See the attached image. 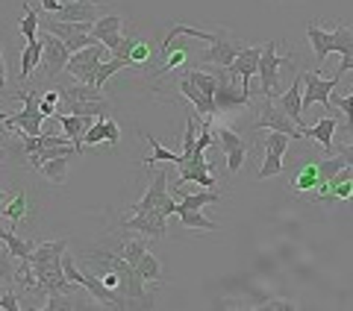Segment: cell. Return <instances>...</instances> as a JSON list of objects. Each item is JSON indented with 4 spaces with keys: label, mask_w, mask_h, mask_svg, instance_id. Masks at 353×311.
<instances>
[{
    "label": "cell",
    "mask_w": 353,
    "mask_h": 311,
    "mask_svg": "<svg viewBox=\"0 0 353 311\" xmlns=\"http://www.w3.org/2000/svg\"><path fill=\"white\" fill-rule=\"evenodd\" d=\"M106 53H109V50L103 47V44L94 41V44H88V47L71 53L68 65H65V71H68L74 80H80V83H85V85H94L97 68H101V62L106 59Z\"/></svg>",
    "instance_id": "1"
},
{
    "label": "cell",
    "mask_w": 353,
    "mask_h": 311,
    "mask_svg": "<svg viewBox=\"0 0 353 311\" xmlns=\"http://www.w3.org/2000/svg\"><path fill=\"white\" fill-rule=\"evenodd\" d=\"M250 88L245 85H236V76L230 74H218V88H215V97H212V109L215 115L218 112H236V109H248L250 103Z\"/></svg>",
    "instance_id": "2"
},
{
    "label": "cell",
    "mask_w": 353,
    "mask_h": 311,
    "mask_svg": "<svg viewBox=\"0 0 353 311\" xmlns=\"http://www.w3.org/2000/svg\"><path fill=\"white\" fill-rule=\"evenodd\" d=\"M41 27L48 30V32H53V36H59L65 41V47H68L71 53L83 50V47H88V44L97 41L92 36V24H71V21H57L53 15H48V18L41 21Z\"/></svg>",
    "instance_id": "3"
},
{
    "label": "cell",
    "mask_w": 353,
    "mask_h": 311,
    "mask_svg": "<svg viewBox=\"0 0 353 311\" xmlns=\"http://www.w3.org/2000/svg\"><path fill=\"white\" fill-rule=\"evenodd\" d=\"M168 212H165V203L150 208V212H132V217L121 220V229H132V232H141L153 241H159L168 235Z\"/></svg>",
    "instance_id": "4"
},
{
    "label": "cell",
    "mask_w": 353,
    "mask_h": 311,
    "mask_svg": "<svg viewBox=\"0 0 353 311\" xmlns=\"http://www.w3.org/2000/svg\"><path fill=\"white\" fill-rule=\"evenodd\" d=\"M39 97L36 92H21V100H24V109L15 115H9L6 120V127H18L15 132H21V136H41L44 132V115H41V109H39Z\"/></svg>",
    "instance_id": "5"
},
{
    "label": "cell",
    "mask_w": 353,
    "mask_h": 311,
    "mask_svg": "<svg viewBox=\"0 0 353 311\" xmlns=\"http://www.w3.org/2000/svg\"><path fill=\"white\" fill-rule=\"evenodd\" d=\"M289 56H277V41H265L262 44V59H259V85L265 97L277 94V83H280V68L289 65Z\"/></svg>",
    "instance_id": "6"
},
{
    "label": "cell",
    "mask_w": 353,
    "mask_h": 311,
    "mask_svg": "<svg viewBox=\"0 0 353 311\" xmlns=\"http://www.w3.org/2000/svg\"><path fill=\"white\" fill-rule=\"evenodd\" d=\"M256 129H277V132H285L289 138H303V129L294 124V120L289 118L280 109V103H274L271 97H265V103H262V112H259V118H256V124H253Z\"/></svg>",
    "instance_id": "7"
},
{
    "label": "cell",
    "mask_w": 353,
    "mask_h": 311,
    "mask_svg": "<svg viewBox=\"0 0 353 311\" xmlns=\"http://www.w3.org/2000/svg\"><path fill=\"white\" fill-rule=\"evenodd\" d=\"M185 182H197V185H203V188H215V173H212V168H209L203 150H194L189 159L180 164V173H176L174 188H180Z\"/></svg>",
    "instance_id": "8"
},
{
    "label": "cell",
    "mask_w": 353,
    "mask_h": 311,
    "mask_svg": "<svg viewBox=\"0 0 353 311\" xmlns=\"http://www.w3.org/2000/svg\"><path fill=\"white\" fill-rule=\"evenodd\" d=\"M71 59V50L65 47V41L59 36H53V32L44 30V59H41V74L48 76V80H57V76L65 71V65Z\"/></svg>",
    "instance_id": "9"
},
{
    "label": "cell",
    "mask_w": 353,
    "mask_h": 311,
    "mask_svg": "<svg viewBox=\"0 0 353 311\" xmlns=\"http://www.w3.org/2000/svg\"><path fill=\"white\" fill-rule=\"evenodd\" d=\"M330 53H339L341 62H339V68L333 74V80L341 83V76H345L347 71H353V30L345 27V24H336L333 30H330Z\"/></svg>",
    "instance_id": "10"
},
{
    "label": "cell",
    "mask_w": 353,
    "mask_h": 311,
    "mask_svg": "<svg viewBox=\"0 0 353 311\" xmlns=\"http://www.w3.org/2000/svg\"><path fill=\"white\" fill-rule=\"evenodd\" d=\"M218 141H221V153L227 156V171L230 173L241 171V164L248 159V144L239 138V132L230 127H218Z\"/></svg>",
    "instance_id": "11"
},
{
    "label": "cell",
    "mask_w": 353,
    "mask_h": 311,
    "mask_svg": "<svg viewBox=\"0 0 353 311\" xmlns=\"http://www.w3.org/2000/svg\"><path fill=\"white\" fill-rule=\"evenodd\" d=\"M303 83H306V92H303V109L309 106H330V94H333V88L339 85L333 76L330 80H324L318 71H306L303 74Z\"/></svg>",
    "instance_id": "12"
},
{
    "label": "cell",
    "mask_w": 353,
    "mask_h": 311,
    "mask_svg": "<svg viewBox=\"0 0 353 311\" xmlns=\"http://www.w3.org/2000/svg\"><path fill=\"white\" fill-rule=\"evenodd\" d=\"M245 50V44H241L239 39H230V36H221L218 41L209 44V50L201 56V62H212L218 65V68H230V65L236 62V56Z\"/></svg>",
    "instance_id": "13"
},
{
    "label": "cell",
    "mask_w": 353,
    "mask_h": 311,
    "mask_svg": "<svg viewBox=\"0 0 353 311\" xmlns=\"http://www.w3.org/2000/svg\"><path fill=\"white\" fill-rule=\"evenodd\" d=\"M277 103H280V109L294 120L297 127L306 129V124H303V74H297L292 80V85L285 88V92H280Z\"/></svg>",
    "instance_id": "14"
},
{
    "label": "cell",
    "mask_w": 353,
    "mask_h": 311,
    "mask_svg": "<svg viewBox=\"0 0 353 311\" xmlns=\"http://www.w3.org/2000/svg\"><path fill=\"white\" fill-rule=\"evenodd\" d=\"M53 118H57V124L65 129V136L71 138L74 153H77V156H83V147H85V132H88V127L94 124V118H80V115H68V112H57Z\"/></svg>",
    "instance_id": "15"
},
{
    "label": "cell",
    "mask_w": 353,
    "mask_h": 311,
    "mask_svg": "<svg viewBox=\"0 0 353 311\" xmlns=\"http://www.w3.org/2000/svg\"><path fill=\"white\" fill-rule=\"evenodd\" d=\"M259 59H262V47H245L236 56V62L227 68L230 76H239V83L250 88V80H253V74H259Z\"/></svg>",
    "instance_id": "16"
},
{
    "label": "cell",
    "mask_w": 353,
    "mask_h": 311,
    "mask_svg": "<svg viewBox=\"0 0 353 311\" xmlns=\"http://www.w3.org/2000/svg\"><path fill=\"white\" fill-rule=\"evenodd\" d=\"M168 176H171V173L165 171V168L153 173V182H150V188L145 191V197H141L139 203L132 206V212H150V208L162 206L165 200H171V197H168Z\"/></svg>",
    "instance_id": "17"
},
{
    "label": "cell",
    "mask_w": 353,
    "mask_h": 311,
    "mask_svg": "<svg viewBox=\"0 0 353 311\" xmlns=\"http://www.w3.org/2000/svg\"><path fill=\"white\" fill-rule=\"evenodd\" d=\"M53 18H57V21H71V24H94V21H97V3L68 0V3H62V9Z\"/></svg>",
    "instance_id": "18"
},
{
    "label": "cell",
    "mask_w": 353,
    "mask_h": 311,
    "mask_svg": "<svg viewBox=\"0 0 353 311\" xmlns=\"http://www.w3.org/2000/svg\"><path fill=\"white\" fill-rule=\"evenodd\" d=\"M336 129H339V120L330 115V118H321L315 127H306L303 129V138H315L321 141L324 153H336Z\"/></svg>",
    "instance_id": "19"
},
{
    "label": "cell",
    "mask_w": 353,
    "mask_h": 311,
    "mask_svg": "<svg viewBox=\"0 0 353 311\" xmlns=\"http://www.w3.org/2000/svg\"><path fill=\"white\" fill-rule=\"evenodd\" d=\"M41 59H44V39L24 41V47H21V83H27V76L39 68Z\"/></svg>",
    "instance_id": "20"
},
{
    "label": "cell",
    "mask_w": 353,
    "mask_h": 311,
    "mask_svg": "<svg viewBox=\"0 0 353 311\" xmlns=\"http://www.w3.org/2000/svg\"><path fill=\"white\" fill-rule=\"evenodd\" d=\"M180 92H183V97H185V100H192V106H194V112H197V115H203V118L215 115V109H212V97L203 94L201 88H197V85H194L185 74H183V80H180Z\"/></svg>",
    "instance_id": "21"
},
{
    "label": "cell",
    "mask_w": 353,
    "mask_h": 311,
    "mask_svg": "<svg viewBox=\"0 0 353 311\" xmlns=\"http://www.w3.org/2000/svg\"><path fill=\"white\" fill-rule=\"evenodd\" d=\"M62 100H92V103H106V97L101 94L97 85H85V83H71V85H57Z\"/></svg>",
    "instance_id": "22"
},
{
    "label": "cell",
    "mask_w": 353,
    "mask_h": 311,
    "mask_svg": "<svg viewBox=\"0 0 353 311\" xmlns=\"http://www.w3.org/2000/svg\"><path fill=\"white\" fill-rule=\"evenodd\" d=\"M0 244H6L9 253H12L15 259H30L32 250H36V241L21 238V235H15L12 229H3V226H0Z\"/></svg>",
    "instance_id": "23"
},
{
    "label": "cell",
    "mask_w": 353,
    "mask_h": 311,
    "mask_svg": "<svg viewBox=\"0 0 353 311\" xmlns=\"http://www.w3.org/2000/svg\"><path fill=\"white\" fill-rule=\"evenodd\" d=\"M68 162H71V153H65V156H57V159L44 162L39 171H41V176H44L48 182L62 185L65 180H68Z\"/></svg>",
    "instance_id": "24"
},
{
    "label": "cell",
    "mask_w": 353,
    "mask_h": 311,
    "mask_svg": "<svg viewBox=\"0 0 353 311\" xmlns=\"http://www.w3.org/2000/svg\"><path fill=\"white\" fill-rule=\"evenodd\" d=\"M306 39L312 41V47H315V59H318V65H321L327 56H330V30H321L315 24V21H309L306 24Z\"/></svg>",
    "instance_id": "25"
},
{
    "label": "cell",
    "mask_w": 353,
    "mask_h": 311,
    "mask_svg": "<svg viewBox=\"0 0 353 311\" xmlns=\"http://www.w3.org/2000/svg\"><path fill=\"white\" fill-rule=\"evenodd\" d=\"M176 217L183 220L185 229H201V232H218V229H221V224L203 217L201 208H180V212H176Z\"/></svg>",
    "instance_id": "26"
},
{
    "label": "cell",
    "mask_w": 353,
    "mask_h": 311,
    "mask_svg": "<svg viewBox=\"0 0 353 311\" xmlns=\"http://www.w3.org/2000/svg\"><path fill=\"white\" fill-rule=\"evenodd\" d=\"M321 185V176H318V162H309V164H303L301 171L294 173V188L297 191H315V188Z\"/></svg>",
    "instance_id": "27"
},
{
    "label": "cell",
    "mask_w": 353,
    "mask_h": 311,
    "mask_svg": "<svg viewBox=\"0 0 353 311\" xmlns=\"http://www.w3.org/2000/svg\"><path fill=\"white\" fill-rule=\"evenodd\" d=\"M145 138L150 141V147H153V153H150L148 159H145V164H157V162H171V164H183V162H185V156H183V153H171V150H165L162 144H159L157 138L150 136V132H145Z\"/></svg>",
    "instance_id": "28"
},
{
    "label": "cell",
    "mask_w": 353,
    "mask_h": 311,
    "mask_svg": "<svg viewBox=\"0 0 353 311\" xmlns=\"http://www.w3.org/2000/svg\"><path fill=\"white\" fill-rule=\"evenodd\" d=\"M330 197H336V200H350L353 197V168H345L339 176L330 180Z\"/></svg>",
    "instance_id": "29"
},
{
    "label": "cell",
    "mask_w": 353,
    "mask_h": 311,
    "mask_svg": "<svg viewBox=\"0 0 353 311\" xmlns=\"http://www.w3.org/2000/svg\"><path fill=\"white\" fill-rule=\"evenodd\" d=\"M68 253V241H44V244H36L32 250L30 261H44V259H62Z\"/></svg>",
    "instance_id": "30"
},
{
    "label": "cell",
    "mask_w": 353,
    "mask_h": 311,
    "mask_svg": "<svg viewBox=\"0 0 353 311\" xmlns=\"http://www.w3.org/2000/svg\"><path fill=\"white\" fill-rule=\"evenodd\" d=\"M124 30V21H121V15H103V18H97L94 24H92V36L101 41L103 36H115V32Z\"/></svg>",
    "instance_id": "31"
},
{
    "label": "cell",
    "mask_w": 353,
    "mask_h": 311,
    "mask_svg": "<svg viewBox=\"0 0 353 311\" xmlns=\"http://www.w3.org/2000/svg\"><path fill=\"white\" fill-rule=\"evenodd\" d=\"M121 68H130V59L127 56H115V59H103L101 62V68H97V76H94V85L97 88H103L106 83H109V76H115Z\"/></svg>",
    "instance_id": "32"
},
{
    "label": "cell",
    "mask_w": 353,
    "mask_h": 311,
    "mask_svg": "<svg viewBox=\"0 0 353 311\" xmlns=\"http://www.w3.org/2000/svg\"><path fill=\"white\" fill-rule=\"evenodd\" d=\"M39 27H41L39 12L30 3H24V15H21V39H24V41L39 39Z\"/></svg>",
    "instance_id": "33"
},
{
    "label": "cell",
    "mask_w": 353,
    "mask_h": 311,
    "mask_svg": "<svg viewBox=\"0 0 353 311\" xmlns=\"http://www.w3.org/2000/svg\"><path fill=\"white\" fill-rule=\"evenodd\" d=\"M136 270L141 273V279H145V282H162V264H159L157 255L145 253V255H141V259H139Z\"/></svg>",
    "instance_id": "34"
},
{
    "label": "cell",
    "mask_w": 353,
    "mask_h": 311,
    "mask_svg": "<svg viewBox=\"0 0 353 311\" xmlns=\"http://www.w3.org/2000/svg\"><path fill=\"white\" fill-rule=\"evenodd\" d=\"M0 215H3L6 220H12V224H21L27 215V194L24 191H18L9 203H3V208H0Z\"/></svg>",
    "instance_id": "35"
},
{
    "label": "cell",
    "mask_w": 353,
    "mask_h": 311,
    "mask_svg": "<svg viewBox=\"0 0 353 311\" xmlns=\"http://www.w3.org/2000/svg\"><path fill=\"white\" fill-rule=\"evenodd\" d=\"M283 173V156L274 153V150H265V159L256 171V180H271V176H280Z\"/></svg>",
    "instance_id": "36"
},
{
    "label": "cell",
    "mask_w": 353,
    "mask_h": 311,
    "mask_svg": "<svg viewBox=\"0 0 353 311\" xmlns=\"http://www.w3.org/2000/svg\"><path fill=\"white\" fill-rule=\"evenodd\" d=\"M345 168H347L345 159H341V156L336 153V156H327V159L318 162V176H321V182H330L333 176H339Z\"/></svg>",
    "instance_id": "37"
},
{
    "label": "cell",
    "mask_w": 353,
    "mask_h": 311,
    "mask_svg": "<svg viewBox=\"0 0 353 311\" xmlns=\"http://www.w3.org/2000/svg\"><path fill=\"white\" fill-rule=\"evenodd\" d=\"M21 259H15L12 253H9V247L3 244L0 247V282H15V276H18V264Z\"/></svg>",
    "instance_id": "38"
},
{
    "label": "cell",
    "mask_w": 353,
    "mask_h": 311,
    "mask_svg": "<svg viewBox=\"0 0 353 311\" xmlns=\"http://www.w3.org/2000/svg\"><path fill=\"white\" fill-rule=\"evenodd\" d=\"M185 76L201 88L203 94H209V97H215V88H218V74H206V71H185Z\"/></svg>",
    "instance_id": "39"
},
{
    "label": "cell",
    "mask_w": 353,
    "mask_h": 311,
    "mask_svg": "<svg viewBox=\"0 0 353 311\" xmlns=\"http://www.w3.org/2000/svg\"><path fill=\"white\" fill-rule=\"evenodd\" d=\"M65 153H74V147H71V144H62V147H48V150H39V153H30L27 159H30V164H32V168L39 171L44 162L57 159V156H65Z\"/></svg>",
    "instance_id": "40"
},
{
    "label": "cell",
    "mask_w": 353,
    "mask_h": 311,
    "mask_svg": "<svg viewBox=\"0 0 353 311\" xmlns=\"http://www.w3.org/2000/svg\"><path fill=\"white\" fill-rule=\"evenodd\" d=\"M197 132H201V127H197V120H194V112H185V136H183V156L185 159L194 153Z\"/></svg>",
    "instance_id": "41"
},
{
    "label": "cell",
    "mask_w": 353,
    "mask_h": 311,
    "mask_svg": "<svg viewBox=\"0 0 353 311\" xmlns=\"http://www.w3.org/2000/svg\"><path fill=\"white\" fill-rule=\"evenodd\" d=\"M145 253H148V244H145V241H127L124 247H121V255H124V259L132 264V268H136L139 259H141Z\"/></svg>",
    "instance_id": "42"
},
{
    "label": "cell",
    "mask_w": 353,
    "mask_h": 311,
    "mask_svg": "<svg viewBox=\"0 0 353 311\" xmlns=\"http://www.w3.org/2000/svg\"><path fill=\"white\" fill-rule=\"evenodd\" d=\"M330 106H336V109H341V112H345V118H347V132L353 136V94H347V97L330 94Z\"/></svg>",
    "instance_id": "43"
},
{
    "label": "cell",
    "mask_w": 353,
    "mask_h": 311,
    "mask_svg": "<svg viewBox=\"0 0 353 311\" xmlns=\"http://www.w3.org/2000/svg\"><path fill=\"white\" fill-rule=\"evenodd\" d=\"M101 141H106V115H97L94 124L85 132V144H101Z\"/></svg>",
    "instance_id": "44"
},
{
    "label": "cell",
    "mask_w": 353,
    "mask_h": 311,
    "mask_svg": "<svg viewBox=\"0 0 353 311\" xmlns=\"http://www.w3.org/2000/svg\"><path fill=\"white\" fill-rule=\"evenodd\" d=\"M289 141H292V138L285 136V132H277V129H274L271 136L265 138V150H274V153H280V156H283L285 147H289Z\"/></svg>",
    "instance_id": "45"
},
{
    "label": "cell",
    "mask_w": 353,
    "mask_h": 311,
    "mask_svg": "<svg viewBox=\"0 0 353 311\" xmlns=\"http://www.w3.org/2000/svg\"><path fill=\"white\" fill-rule=\"evenodd\" d=\"M0 308H3V311H21L18 291H3V294H0Z\"/></svg>",
    "instance_id": "46"
},
{
    "label": "cell",
    "mask_w": 353,
    "mask_h": 311,
    "mask_svg": "<svg viewBox=\"0 0 353 311\" xmlns=\"http://www.w3.org/2000/svg\"><path fill=\"white\" fill-rule=\"evenodd\" d=\"M183 62H185V50H176L168 62H162V68H159L157 74H168V71H174V68H180Z\"/></svg>",
    "instance_id": "47"
},
{
    "label": "cell",
    "mask_w": 353,
    "mask_h": 311,
    "mask_svg": "<svg viewBox=\"0 0 353 311\" xmlns=\"http://www.w3.org/2000/svg\"><path fill=\"white\" fill-rule=\"evenodd\" d=\"M106 141L112 144V147H118V141H121V129L112 118H106Z\"/></svg>",
    "instance_id": "48"
},
{
    "label": "cell",
    "mask_w": 353,
    "mask_h": 311,
    "mask_svg": "<svg viewBox=\"0 0 353 311\" xmlns=\"http://www.w3.org/2000/svg\"><path fill=\"white\" fill-rule=\"evenodd\" d=\"M41 9H44L48 15H57L59 9H62V3H59V0H41Z\"/></svg>",
    "instance_id": "49"
},
{
    "label": "cell",
    "mask_w": 353,
    "mask_h": 311,
    "mask_svg": "<svg viewBox=\"0 0 353 311\" xmlns=\"http://www.w3.org/2000/svg\"><path fill=\"white\" fill-rule=\"evenodd\" d=\"M336 153L341 156V159H345L347 168H353V144H350V147H336Z\"/></svg>",
    "instance_id": "50"
},
{
    "label": "cell",
    "mask_w": 353,
    "mask_h": 311,
    "mask_svg": "<svg viewBox=\"0 0 353 311\" xmlns=\"http://www.w3.org/2000/svg\"><path fill=\"white\" fill-rule=\"evenodd\" d=\"M0 88H6V71H0Z\"/></svg>",
    "instance_id": "51"
},
{
    "label": "cell",
    "mask_w": 353,
    "mask_h": 311,
    "mask_svg": "<svg viewBox=\"0 0 353 311\" xmlns=\"http://www.w3.org/2000/svg\"><path fill=\"white\" fill-rule=\"evenodd\" d=\"M6 120H9V115L3 112V109H0V124H6Z\"/></svg>",
    "instance_id": "52"
},
{
    "label": "cell",
    "mask_w": 353,
    "mask_h": 311,
    "mask_svg": "<svg viewBox=\"0 0 353 311\" xmlns=\"http://www.w3.org/2000/svg\"><path fill=\"white\" fill-rule=\"evenodd\" d=\"M0 71H6V62H3V50H0Z\"/></svg>",
    "instance_id": "53"
},
{
    "label": "cell",
    "mask_w": 353,
    "mask_h": 311,
    "mask_svg": "<svg viewBox=\"0 0 353 311\" xmlns=\"http://www.w3.org/2000/svg\"><path fill=\"white\" fill-rule=\"evenodd\" d=\"M6 200H9V197H6L3 191H0V208H3V203H6Z\"/></svg>",
    "instance_id": "54"
},
{
    "label": "cell",
    "mask_w": 353,
    "mask_h": 311,
    "mask_svg": "<svg viewBox=\"0 0 353 311\" xmlns=\"http://www.w3.org/2000/svg\"><path fill=\"white\" fill-rule=\"evenodd\" d=\"M80 3H97V0H80Z\"/></svg>",
    "instance_id": "55"
}]
</instances>
